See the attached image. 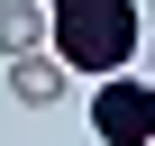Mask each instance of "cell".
<instances>
[{"mask_svg":"<svg viewBox=\"0 0 155 146\" xmlns=\"http://www.w3.org/2000/svg\"><path fill=\"white\" fill-rule=\"evenodd\" d=\"M146 46V18H137V0H46V55L64 73H119L137 64Z\"/></svg>","mask_w":155,"mask_h":146,"instance_id":"1","label":"cell"},{"mask_svg":"<svg viewBox=\"0 0 155 146\" xmlns=\"http://www.w3.org/2000/svg\"><path fill=\"white\" fill-rule=\"evenodd\" d=\"M91 137L101 146H155V82L137 64H119V73L91 82Z\"/></svg>","mask_w":155,"mask_h":146,"instance_id":"2","label":"cell"},{"mask_svg":"<svg viewBox=\"0 0 155 146\" xmlns=\"http://www.w3.org/2000/svg\"><path fill=\"white\" fill-rule=\"evenodd\" d=\"M64 82H73V73H64L46 46L9 55V101H18V110H55V101H64Z\"/></svg>","mask_w":155,"mask_h":146,"instance_id":"3","label":"cell"},{"mask_svg":"<svg viewBox=\"0 0 155 146\" xmlns=\"http://www.w3.org/2000/svg\"><path fill=\"white\" fill-rule=\"evenodd\" d=\"M46 46V0H0V64Z\"/></svg>","mask_w":155,"mask_h":146,"instance_id":"4","label":"cell"}]
</instances>
